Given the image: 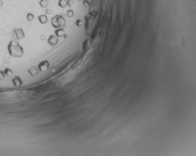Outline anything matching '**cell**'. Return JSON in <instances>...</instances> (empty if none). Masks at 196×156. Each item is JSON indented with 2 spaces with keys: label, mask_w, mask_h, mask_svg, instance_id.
I'll use <instances>...</instances> for the list:
<instances>
[{
  "label": "cell",
  "mask_w": 196,
  "mask_h": 156,
  "mask_svg": "<svg viewBox=\"0 0 196 156\" xmlns=\"http://www.w3.org/2000/svg\"><path fill=\"white\" fill-rule=\"evenodd\" d=\"M8 51L9 55L14 58H20L24 55L22 46L17 41L11 40L8 45Z\"/></svg>",
  "instance_id": "cell-1"
},
{
  "label": "cell",
  "mask_w": 196,
  "mask_h": 156,
  "mask_svg": "<svg viewBox=\"0 0 196 156\" xmlns=\"http://www.w3.org/2000/svg\"><path fill=\"white\" fill-rule=\"evenodd\" d=\"M14 34H15L16 38L17 40H21V39H23L25 37V34L24 32V30H22V28H19L14 29Z\"/></svg>",
  "instance_id": "cell-2"
},
{
  "label": "cell",
  "mask_w": 196,
  "mask_h": 156,
  "mask_svg": "<svg viewBox=\"0 0 196 156\" xmlns=\"http://www.w3.org/2000/svg\"><path fill=\"white\" fill-rule=\"evenodd\" d=\"M49 67V63L48 61L44 60L42 61L40 63H39V64L38 65V68L40 71H44L45 70H47L48 68Z\"/></svg>",
  "instance_id": "cell-3"
},
{
  "label": "cell",
  "mask_w": 196,
  "mask_h": 156,
  "mask_svg": "<svg viewBox=\"0 0 196 156\" xmlns=\"http://www.w3.org/2000/svg\"><path fill=\"white\" fill-rule=\"evenodd\" d=\"M12 82H13V84H14V86L16 87H19L22 84V79L19 76L14 77L12 80Z\"/></svg>",
  "instance_id": "cell-4"
},
{
  "label": "cell",
  "mask_w": 196,
  "mask_h": 156,
  "mask_svg": "<svg viewBox=\"0 0 196 156\" xmlns=\"http://www.w3.org/2000/svg\"><path fill=\"white\" fill-rule=\"evenodd\" d=\"M57 42H58V39L56 38L55 37L53 36V35H51V36L49 37V40H48V43H49V44L52 46H54L57 43Z\"/></svg>",
  "instance_id": "cell-5"
},
{
  "label": "cell",
  "mask_w": 196,
  "mask_h": 156,
  "mask_svg": "<svg viewBox=\"0 0 196 156\" xmlns=\"http://www.w3.org/2000/svg\"><path fill=\"white\" fill-rule=\"evenodd\" d=\"M38 19H39V21L40 22V23H41L42 24H46L48 22L47 16L45 14L39 15L38 16Z\"/></svg>",
  "instance_id": "cell-6"
},
{
  "label": "cell",
  "mask_w": 196,
  "mask_h": 156,
  "mask_svg": "<svg viewBox=\"0 0 196 156\" xmlns=\"http://www.w3.org/2000/svg\"><path fill=\"white\" fill-rule=\"evenodd\" d=\"M28 71L31 74V75H32V76H35V75L37 74L38 73V72H39L37 68L35 66H33V67H32L31 68L29 69Z\"/></svg>",
  "instance_id": "cell-7"
},
{
  "label": "cell",
  "mask_w": 196,
  "mask_h": 156,
  "mask_svg": "<svg viewBox=\"0 0 196 156\" xmlns=\"http://www.w3.org/2000/svg\"><path fill=\"white\" fill-rule=\"evenodd\" d=\"M39 3V5L42 8H45L49 6V1H48V0H40Z\"/></svg>",
  "instance_id": "cell-8"
},
{
  "label": "cell",
  "mask_w": 196,
  "mask_h": 156,
  "mask_svg": "<svg viewBox=\"0 0 196 156\" xmlns=\"http://www.w3.org/2000/svg\"><path fill=\"white\" fill-rule=\"evenodd\" d=\"M4 74H5L6 76H11V75L13 74V71H12L10 68H5V70H4Z\"/></svg>",
  "instance_id": "cell-9"
},
{
  "label": "cell",
  "mask_w": 196,
  "mask_h": 156,
  "mask_svg": "<svg viewBox=\"0 0 196 156\" xmlns=\"http://www.w3.org/2000/svg\"><path fill=\"white\" fill-rule=\"evenodd\" d=\"M26 18H27V20L28 21H32L34 19V15L32 13H27Z\"/></svg>",
  "instance_id": "cell-10"
},
{
  "label": "cell",
  "mask_w": 196,
  "mask_h": 156,
  "mask_svg": "<svg viewBox=\"0 0 196 156\" xmlns=\"http://www.w3.org/2000/svg\"><path fill=\"white\" fill-rule=\"evenodd\" d=\"M58 5H59V6L62 7V8H65V6H66L65 1V0H60L59 2H58Z\"/></svg>",
  "instance_id": "cell-11"
},
{
  "label": "cell",
  "mask_w": 196,
  "mask_h": 156,
  "mask_svg": "<svg viewBox=\"0 0 196 156\" xmlns=\"http://www.w3.org/2000/svg\"><path fill=\"white\" fill-rule=\"evenodd\" d=\"M5 77V74H4V71H0V80H3L4 79Z\"/></svg>",
  "instance_id": "cell-12"
},
{
  "label": "cell",
  "mask_w": 196,
  "mask_h": 156,
  "mask_svg": "<svg viewBox=\"0 0 196 156\" xmlns=\"http://www.w3.org/2000/svg\"><path fill=\"white\" fill-rule=\"evenodd\" d=\"M67 14L68 16H73V11H68L67 12Z\"/></svg>",
  "instance_id": "cell-13"
},
{
  "label": "cell",
  "mask_w": 196,
  "mask_h": 156,
  "mask_svg": "<svg viewBox=\"0 0 196 156\" xmlns=\"http://www.w3.org/2000/svg\"><path fill=\"white\" fill-rule=\"evenodd\" d=\"M45 13H46V14H50L51 13H52V11L50 10V9H46V11H45Z\"/></svg>",
  "instance_id": "cell-14"
},
{
  "label": "cell",
  "mask_w": 196,
  "mask_h": 156,
  "mask_svg": "<svg viewBox=\"0 0 196 156\" xmlns=\"http://www.w3.org/2000/svg\"><path fill=\"white\" fill-rule=\"evenodd\" d=\"M3 4V0H0V6H2V5Z\"/></svg>",
  "instance_id": "cell-15"
},
{
  "label": "cell",
  "mask_w": 196,
  "mask_h": 156,
  "mask_svg": "<svg viewBox=\"0 0 196 156\" xmlns=\"http://www.w3.org/2000/svg\"><path fill=\"white\" fill-rule=\"evenodd\" d=\"M76 23H77L78 26H80V24H81V22H80V20H78V21L77 22H76Z\"/></svg>",
  "instance_id": "cell-16"
},
{
  "label": "cell",
  "mask_w": 196,
  "mask_h": 156,
  "mask_svg": "<svg viewBox=\"0 0 196 156\" xmlns=\"http://www.w3.org/2000/svg\"><path fill=\"white\" fill-rule=\"evenodd\" d=\"M40 39H42V40H45V36H44V35H42L41 37H40Z\"/></svg>",
  "instance_id": "cell-17"
}]
</instances>
